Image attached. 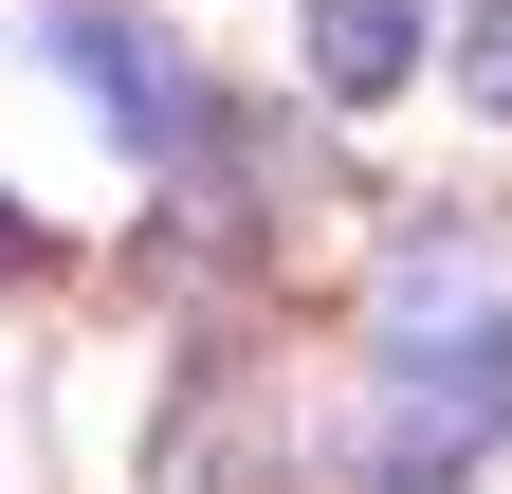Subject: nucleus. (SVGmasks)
Here are the masks:
<instances>
[{"instance_id":"1","label":"nucleus","mask_w":512,"mask_h":494,"mask_svg":"<svg viewBox=\"0 0 512 494\" xmlns=\"http://www.w3.org/2000/svg\"><path fill=\"white\" fill-rule=\"evenodd\" d=\"M476 440H512V293L458 220L384 275V403H366V494H458Z\"/></svg>"},{"instance_id":"2","label":"nucleus","mask_w":512,"mask_h":494,"mask_svg":"<svg viewBox=\"0 0 512 494\" xmlns=\"http://www.w3.org/2000/svg\"><path fill=\"white\" fill-rule=\"evenodd\" d=\"M55 74H74V92H92L147 165H183V147L220 129L202 74H183V37H165V19H110V0H55Z\"/></svg>"},{"instance_id":"3","label":"nucleus","mask_w":512,"mask_h":494,"mask_svg":"<svg viewBox=\"0 0 512 494\" xmlns=\"http://www.w3.org/2000/svg\"><path fill=\"white\" fill-rule=\"evenodd\" d=\"M275 476V421H256L238 366H183V403H165V440H147V494H256Z\"/></svg>"},{"instance_id":"4","label":"nucleus","mask_w":512,"mask_h":494,"mask_svg":"<svg viewBox=\"0 0 512 494\" xmlns=\"http://www.w3.org/2000/svg\"><path fill=\"white\" fill-rule=\"evenodd\" d=\"M421 74V0H311V92L330 110H384Z\"/></svg>"},{"instance_id":"5","label":"nucleus","mask_w":512,"mask_h":494,"mask_svg":"<svg viewBox=\"0 0 512 494\" xmlns=\"http://www.w3.org/2000/svg\"><path fill=\"white\" fill-rule=\"evenodd\" d=\"M458 92H476L494 129H512V0H476V37H458Z\"/></svg>"},{"instance_id":"6","label":"nucleus","mask_w":512,"mask_h":494,"mask_svg":"<svg viewBox=\"0 0 512 494\" xmlns=\"http://www.w3.org/2000/svg\"><path fill=\"white\" fill-rule=\"evenodd\" d=\"M0 275H37V238H19V202H0Z\"/></svg>"}]
</instances>
